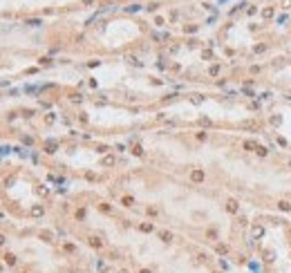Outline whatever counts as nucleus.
Instances as JSON below:
<instances>
[{
  "instance_id": "nucleus-14",
  "label": "nucleus",
  "mask_w": 291,
  "mask_h": 273,
  "mask_svg": "<svg viewBox=\"0 0 291 273\" xmlns=\"http://www.w3.org/2000/svg\"><path fill=\"white\" fill-rule=\"evenodd\" d=\"M186 31H197V25H188V27H184Z\"/></svg>"
},
{
  "instance_id": "nucleus-9",
  "label": "nucleus",
  "mask_w": 291,
  "mask_h": 273,
  "mask_svg": "<svg viewBox=\"0 0 291 273\" xmlns=\"http://www.w3.org/2000/svg\"><path fill=\"white\" fill-rule=\"evenodd\" d=\"M112 163H114V157H105L103 159V166H112Z\"/></svg>"
},
{
  "instance_id": "nucleus-13",
  "label": "nucleus",
  "mask_w": 291,
  "mask_h": 273,
  "mask_svg": "<svg viewBox=\"0 0 291 273\" xmlns=\"http://www.w3.org/2000/svg\"><path fill=\"white\" fill-rule=\"evenodd\" d=\"M280 208H282V211H289L291 206H289V204H287V202H280Z\"/></svg>"
},
{
  "instance_id": "nucleus-12",
  "label": "nucleus",
  "mask_w": 291,
  "mask_h": 273,
  "mask_svg": "<svg viewBox=\"0 0 291 273\" xmlns=\"http://www.w3.org/2000/svg\"><path fill=\"white\" fill-rule=\"evenodd\" d=\"M132 152H134V155H141L143 150H141V146H134V148H132Z\"/></svg>"
},
{
  "instance_id": "nucleus-6",
  "label": "nucleus",
  "mask_w": 291,
  "mask_h": 273,
  "mask_svg": "<svg viewBox=\"0 0 291 273\" xmlns=\"http://www.w3.org/2000/svg\"><path fill=\"white\" fill-rule=\"evenodd\" d=\"M229 211H231V213L237 211V202H235V199H231V202H229Z\"/></svg>"
},
{
  "instance_id": "nucleus-3",
  "label": "nucleus",
  "mask_w": 291,
  "mask_h": 273,
  "mask_svg": "<svg viewBox=\"0 0 291 273\" xmlns=\"http://www.w3.org/2000/svg\"><path fill=\"white\" fill-rule=\"evenodd\" d=\"M31 215H34V217H41V215H43V206H38V204H36V206L31 208Z\"/></svg>"
},
{
  "instance_id": "nucleus-1",
  "label": "nucleus",
  "mask_w": 291,
  "mask_h": 273,
  "mask_svg": "<svg viewBox=\"0 0 291 273\" xmlns=\"http://www.w3.org/2000/svg\"><path fill=\"white\" fill-rule=\"evenodd\" d=\"M190 177H193V182H202V179H204V172H202V170H193Z\"/></svg>"
},
{
  "instance_id": "nucleus-8",
  "label": "nucleus",
  "mask_w": 291,
  "mask_h": 273,
  "mask_svg": "<svg viewBox=\"0 0 291 273\" xmlns=\"http://www.w3.org/2000/svg\"><path fill=\"white\" fill-rule=\"evenodd\" d=\"M262 16H264V18H271V16H273V9H271V7H266V9L262 11Z\"/></svg>"
},
{
  "instance_id": "nucleus-16",
  "label": "nucleus",
  "mask_w": 291,
  "mask_h": 273,
  "mask_svg": "<svg viewBox=\"0 0 291 273\" xmlns=\"http://www.w3.org/2000/svg\"><path fill=\"white\" fill-rule=\"evenodd\" d=\"M83 2H85V5H92V2H94V0H83Z\"/></svg>"
},
{
  "instance_id": "nucleus-11",
  "label": "nucleus",
  "mask_w": 291,
  "mask_h": 273,
  "mask_svg": "<svg viewBox=\"0 0 291 273\" xmlns=\"http://www.w3.org/2000/svg\"><path fill=\"white\" fill-rule=\"evenodd\" d=\"M255 152H258V155H260V157H264V155H266V148H262V146H260V148H258Z\"/></svg>"
},
{
  "instance_id": "nucleus-10",
  "label": "nucleus",
  "mask_w": 291,
  "mask_h": 273,
  "mask_svg": "<svg viewBox=\"0 0 291 273\" xmlns=\"http://www.w3.org/2000/svg\"><path fill=\"white\" fill-rule=\"evenodd\" d=\"M141 231H146V233L152 231V224H141Z\"/></svg>"
},
{
  "instance_id": "nucleus-2",
  "label": "nucleus",
  "mask_w": 291,
  "mask_h": 273,
  "mask_svg": "<svg viewBox=\"0 0 291 273\" xmlns=\"http://www.w3.org/2000/svg\"><path fill=\"white\" fill-rule=\"evenodd\" d=\"M25 25H29V27H41L43 23L38 20V18H29V20H25Z\"/></svg>"
},
{
  "instance_id": "nucleus-17",
  "label": "nucleus",
  "mask_w": 291,
  "mask_h": 273,
  "mask_svg": "<svg viewBox=\"0 0 291 273\" xmlns=\"http://www.w3.org/2000/svg\"><path fill=\"white\" fill-rule=\"evenodd\" d=\"M2 242H5V237H2V235H0V244H2Z\"/></svg>"
},
{
  "instance_id": "nucleus-4",
  "label": "nucleus",
  "mask_w": 291,
  "mask_h": 273,
  "mask_svg": "<svg viewBox=\"0 0 291 273\" xmlns=\"http://www.w3.org/2000/svg\"><path fill=\"white\" fill-rule=\"evenodd\" d=\"M45 152H56V143H54V141L45 143Z\"/></svg>"
},
{
  "instance_id": "nucleus-5",
  "label": "nucleus",
  "mask_w": 291,
  "mask_h": 273,
  "mask_svg": "<svg viewBox=\"0 0 291 273\" xmlns=\"http://www.w3.org/2000/svg\"><path fill=\"white\" fill-rule=\"evenodd\" d=\"M244 148H246V150H258V146L253 141H244Z\"/></svg>"
},
{
  "instance_id": "nucleus-15",
  "label": "nucleus",
  "mask_w": 291,
  "mask_h": 273,
  "mask_svg": "<svg viewBox=\"0 0 291 273\" xmlns=\"http://www.w3.org/2000/svg\"><path fill=\"white\" fill-rule=\"evenodd\" d=\"M128 11H130V14H132V11H139V5H130V7H128Z\"/></svg>"
},
{
  "instance_id": "nucleus-7",
  "label": "nucleus",
  "mask_w": 291,
  "mask_h": 273,
  "mask_svg": "<svg viewBox=\"0 0 291 273\" xmlns=\"http://www.w3.org/2000/svg\"><path fill=\"white\" fill-rule=\"evenodd\" d=\"M262 233H264V228H262V226H255V228H253V235H255V237H260Z\"/></svg>"
}]
</instances>
